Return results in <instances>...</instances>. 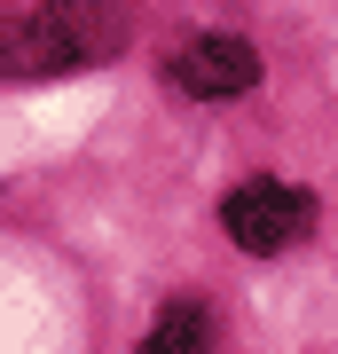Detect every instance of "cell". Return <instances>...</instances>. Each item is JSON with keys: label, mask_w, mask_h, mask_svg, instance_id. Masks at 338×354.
Returning <instances> with one entry per match:
<instances>
[{"label": "cell", "mask_w": 338, "mask_h": 354, "mask_svg": "<svg viewBox=\"0 0 338 354\" xmlns=\"http://www.w3.org/2000/svg\"><path fill=\"white\" fill-rule=\"evenodd\" d=\"M220 228L244 244V252H291V244L314 228V197L291 189V181H236L220 205Z\"/></svg>", "instance_id": "obj_1"}, {"label": "cell", "mask_w": 338, "mask_h": 354, "mask_svg": "<svg viewBox=\"0 0 338 354\" xmlns=\"http://www.w3.org/2000/svg\"><path fill=\"white\" fill-rule=\"evenodd\" d=\"M165 87L189 95V102H228V95L260 87V48L236 32H197L165 55Z\"/></svg>", "instance_id": "obj_2"}, {"label": "cell", "mask_w": 338, "mask_h": 354, "mask_svg": "<svg viewBox=\"0 0 338 354\" xmlns=\"http://www.w3.org/2000/svg\"><path fill=\"white\" fill-rule=\"evenodd\" d=\"M39 39H48V64L79 71V64H111L126 48V16L111 0H48L39 8Z\"/></svg>", "instance_id": "obj_3"}, {"label": "cell", "mask_w": 338, "mask_h": 354, "mask_svg": "<svg viewBox=\"0 0 338 354\" xmlns=\"http://www.w3.org/2000/svg\"><path fill=\"white\" fill-rule=\"evenodd\" d=\"M48 39H39V8H8L0 0V79H48Z\"/></svg>", "instance_id": "obj_4"}, {"label": "cell", "mask_w": 338, "mask_h": 354, "mask_svg": "<svg viewBox=\"0 0 338 354\" xmlns=\"http://www.w3.org/2000/svg\"><path fill=\"white\" fill-rule=\"evenodd\" d=\"M205 346H213V323H205V307H197V299L158 307L150 339H142V354H205Z\"/></svg>", "instance_id": "obj_5"}]
</instances>
